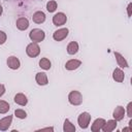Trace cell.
I'll return each instance as SVG.
<instances>
[{"label":"cell","mask_w":132,"mask_h":132,"mask_svg":"<svg viewBox=\"0 0 132 132\" xmlns=\"http://www.w3.org/2000/svg\"><path fill=\"white\" fill-rule=\"evenodd\" d=\"M5 86L3 84H0V97H2L5 94Z\"/></svg>","instance_id":"4316f807"},{"label":"cell","mask_w":132,"mask_h":132,"mask_svg":"<svg viewBox=\"0 0 132 132\" xmlns=\"http://www.w3.org/2000/svg\"><path fill=\"white\" fill-rule=\"evenodd\" d=\"M29 38L31 39L32 42L38 43V42H41V41L44 40V38H45V33H44L43 30H41V29H39V28H34V29H32V30L30 31V33H29Z\"/></svg>","instance_id":"6da1fadb"},{"label":"cell","mask_w":132,"mask_h":132,"mask_svg":"<svg viewBox=\"0 0 132 132\" xmlns=\"http://www.w3.org/2000/svg\"><path fill=\"white\" fill-rule=\"evenodd\" d=\"M53 131L54 130V128L53 127H47V128H41V129H39L38 131Z\"/></svg>","instance_id":"f1b7e54d"},{"label":"cell","mask_w":132,"mask_h":132,"mask_svg":"<svg viewBox=\"0 0 132 132\" xmlns=\"http://www.w3.org/2000/svg\"><path fill=\"white\" fill-rule=\"evenodd\" d=\"M58 8V3L55 0H50L46 3V10L48 12H55Z\"/></svg>","instance_id":"603a6c76"},{"label":"cell","mask_w":132,"mask_h":132,"mask_svg":"<svg viewBox=\"0 0 132 132\" xmlns=\"http://www.w3.org/2000/svg\"><path fill=\"white\" fill-rule=\"evenodd\" d=\"M123 131H130V132H131V131H132V128H131V127H126V128L123 129Z\"/></svg>","instance_id":"f546056e"},{"label":"cell","mask_w":132,"mask_h":132,"mask_svg":"<svg viewBox=\"0 0 132 132\" xmlns=\"http://www.w3.org/2000/svg\"><path fill=\"white\" fill-rule=\"evenodd\" d=\"M117 126H118V122H117L114 119L108 120L107 122L105 121V123H104V125L102 126V129H101V130H102L103 132H111V131L116 130Z\"/></svg>","instance_id":"30bf717a"},{"label":"cell","mask_w":132,"mask_h":132,"mask_svg":"<svg viewBox=\"0 0 132 132\" xmlns=\"http://www.w3.org/2000/svg\"><path fill=\"white\" fill-rule=\"evenodd\" d=\"M14 116L18 118V119H21V120H24L27 118V112L22 109V108H18L14 110Z\"/></svg>","instance_id":"cb8c5ba5"},{"label":"cell","mask_w":132,"mask_h":132,"mask_svg":"<svg viewBox=\"0 0 132 132\" xmlns=\"http://www.w3.org/2000/svg\"><path fill=\"white\" fill-rule=\"evenodd\" d=\"M131 7H132V3H129L127 6V11H128V16H131Z\"/></svg>","instance_id":"83f0119b"},{"label":"cell","mask_w":132,"mask_h":132,"mask_svg":"<svg viewBox=\"0 0 132 132\" xmlns=\"http://www.w3.org/2000/svg\"><path fill=\"white\" fill-rule=\"evenodd\" d=\"M126 113H127V116L131 119L132 118V102H129L128 103V105H127V107H126Z\"/></svg>","instance_id":"484cf974"},{"label":"cell","mask_w":132,"mask_h":132,"mask_svg":"<svg viewBox=\"0 0 132 132\" xmlns=\"http://www.w3.org/2000/svg\"><path fill=\"white\" fill-rule=\"evenodd\" d=\"M13 101L18 104V105H21V106H26L27 103H28V98L25 94L23 93H18L14 95L13 97Z\"/></svg>","instance_id":"9a60e30c"},{"label":"cell","mask_w":132,"mask_h":132,"mask_svg":"<svg viewBox=\"0 0 132 132\" xmlns=\"http://www.w3.org/2000/svg\"><path fill=\"white\" fill-rule=\"evenodd\" d=\"M6 40H7V35H6V33H5L4 31H1V30H0V45H1V44H4Z\"/></svg>","instance_id":"d4e9b609"},{"label":"cell","mask_w":132,"mask_h":132,"mask_svg":"<svg viewBox=\"0 0 132 132\" xmlns=\"http://www.w3.org/2000/svg\"><path fill=\"white\" fill-rule=\"evenodd\" d=\"M26 54L30 58H36L40 54V46L36 42H30L26 46Z\"/></svg>","instance_id":"277c9868"},{"label":"cell","mask_w":132,"mask_h":132,"mask_svg":"<svg viewBox=\"0 0 132 132\" xmlns=\"http://www.w3.org/2000/svg\"><path fill=\"white\" fill-rule=\"evenodd\" d=\"M68 33H69L68 28H60L53 33V39L56 41H62L68 36Z\"/></svg>","instance_id":"5b68a950"},{"label":"cell","mask_w":132,"mask_h":132,"mask_svg":"<svg viewBox=\"0 0 132 132\" xmlns=\"http://www.w3.org/2000/svg\"><path fill=\"white\" fill-rule=\"evenodd\" d=\"M104 123H105V120L104 119H102V118L96 119L93 122V124L91 125V131L92 132H99L102 129V126L104 125Z\"/></svg>","instance_id":"ac0fdd59"},{"label":"cell","mask_w":132,"mask_h":132,"mask_svg":"<svg viewBox=\"0 0 132 132\" xmlns=\"http://www.w3.org/2000/svg\"><path fill=\"white\" fill-rule=\"evenodd\" d=\"M125 114H126V110H125V108H124L123 106H121V105H118V106L113 109V111H112V118H113L117 122L122 121V120L124 119Z\"/></svg>","instance_id":"ba28073f"},{"label":"cell","mask_w":132,"mask_h":132,"mask_svg":"<svg viewBox=\"0 0 132 132\" xmlns=\"http://www.w3.org/2000/svg\"><path fill=\"white\" fill-rule=\"evenodd\" d=\"M38 64H39V67L41 69H43V70H50L51 67H52V62L47 58H41L39 60Z\"/></svg>","instance_id":"ffe728a7"},{"label":"cell","mask_w":132,"mask_h":132,"mask_svg":"<svg viewBox=\"0 0 132 132\" xmlns=\"http://www.w3.org/2000/svg\"><path fill=\"white\" fill-rule=\"evenodd\" d=\"M68 102L71 105H74V106L80 105L82 103V95H81V93L76 91V90L71 91L68 94Z\"/></svg>","instance_id":"7a4b0ae2"},{"label":"cell","mask_w":132,"mask_h":132,"mask_svg":"<svg viewBox=\"0 0 132 132\" xmlns=\"http://www.w3.org/2000/svg\"><path fill=\"white\" fill-rule=\"evenodd\" d=\"M10 109V105L5 100H0V114H5Z\"/></svg>","instance_id":"7402d4cb"},{"label":"cell","mask_w":132,"mask_h":132,"mask_svg":"<svg viewBox=\"0 0 132 132\" xmlns=\"http://www.w3.org/2000/svg\"><path fill=\"white\" fill-rule=\"evenodd\" d=\"M79 66H81V61H79L77 59H71V60H68L65 63V69L66 70H69V71L75 70Z\"/></svg>","instance_id":"9c48e42d"},{"label":"cell","mask_w":132,"mask_h":132,"mask_svg":"<svg viewBox=\"0 0 132 132\" xmlns=\"http://www.w3.org/2000/svg\"><path fill=\"white\" fill-rule=\"evenodd\" d=\"M15 25H16V28L20 31H25V30H27L29 28V20L27 18L21 16V18H19L16 20Z\"/></svg>","instance_id":"4fadbf2b"},{"label":"cell","mask_w":132,"mask_h":132,"mask_svg":"<svg viewBox=\"0 0 132 132\" xmlns=\"http://www.w3.org/2000/svg\"><path fill=\"white\" fill-rule=\"evenodd\" d=\"M35 81L38 86H46L48 84V78L45 72H37L35 75Z\"/></svg>","instance_id":"7c38bea8"},{"label":"cell","mask_w":132,"mask_h":132,"mask_svg":"<svg viewBox=\"0 0 132 132\" xmlns=\"http://www.w3.org/2000/svg\"><path fill=\"white\" fill-rule=\"evenodd\" d=\"M45 19H46L45 13L43 11H41V10L35 11L33 13V15H32V20H33V22L35 24H42V23L45 22Z\"/></svg>","instance_id":"2e32d148"},{"label":"cell","mask_w":132,"mask_h":132,"mask_svg":"<svg viewBox=\"0 0 132 132\" xmlns=\"http://www.w3.org/2000/svg\"><path fill=\"white\" fill-rule=\"evenodd\" d=\"M91 114L87 111H82L81 113H79V116L77 117V124L81 129H87L90 125L91 122Z\"/></svg>","instance_id":"3957f363"},{"label":"cell","mask_w":132,"mask_h":132,"mask_svg":"<svg viewBox=\"0 0 132 132\" xmlns=\"http://www.w3.org/2000/svg\"><path fill=\"white\" fill-rule=\"evenodd\" d=\"M66 22H67V16L64 12H57L53 16V24L57 27H61L65 25Z\"/></svg>","instance_id":"8992f818"},{"label":"cell","mask_w":132,"mask_h":132,"mask_svg":"<svg viewBox=\"0 0 132 132\" xmlns=\"http://www.w3.org/2000/svg\"><path fill=\"white\" fill-rule=\"evenodd\" d=\"M6 64L12 70H16V69H19L21 67V61L15 56H9L7 58V60H6Z\"/></svg>","instance_id":"52a82bcc"},{"label":"cell","mask_w":132,"mask_h":132,"mask_svg":"<svg viewBox=\"0 0 132 132\" xmlns=\"http://www.w3.org/2000/svg\"><path fill=\"white\" fill-rule=\"evenodd\" d=\"M66 50H67V53L69 55H75L79 50V45H78V43L76 41H70L68 43Z\"/></svg>","instance_id":"d6986e66"},{"label":"cell","mask_w":132,"mask_h":132,"mask_svg":"<svg viewBox=\"0 0 132 132\" xmlns=\"http://www.w3.org/2000/svg\"><path fill=\"white\" fill-rule=\"evenodd\" d=\"M112 79L117 82H123L125 79V73L122 70V68L118 67L112 71Z\"/></svg>","instance_id":"5bb4252c"},{"label":"cell","mask_w":132,"mask_h":132,"mask_svg":"<svg viewBox=\"0 0 132 132\" xmlns=\"http://www.w3.org/2000/svg\"><path fill=\"white\" fill-rule=\"evenodd\" d=\"M12 123V116H6L0 120V131H6L9 129Z\"/></svg>","instance_id":"8fae6325"},{"label":"cell","mask_w":132,"mask_h":132,"mask_svg":"<svg viewBox=\"0 0 132 132\" xmlns=\"http://www.w3.org/2000/svg\"><path fill=\"white\" fill-rule=\"evenodd\" d=\"M114 58H116V61H117L118 66H120V68H128V67H129L127 60H126V59L124 58V56L121 55L120 53L114 52Z\"/></svg>","instance_id":"e0dca14e"},{"label":"cell","mask_w":132,"mask_h":132,"mask_svg":"<svg viewBox=\"0 0 132 132\" xmlns=\"http://www.w3.org/2000/svg\"><path fill=\"white\" fill-rule=\"evenodd\" d=\"M63 131L64 132H74L75 131V126L70 122L69 119H65L64 124H63Z\"/></svg>","instance_id":"44dd1931"},{"label":"cell","mask_w":132,"mask_h":132,"mask_svg":"<svg viewBox=\"0 0 132 132\" xmlns=\"http://www.w3.org/2000/svg\"><path fill=\"white\" fill-rule=\"evenodd\" d=\"M2 12H3V7H2V5H0V16H1Z\"/></svg>","instance_id":"4dcf8cb0"}]
</instances>
